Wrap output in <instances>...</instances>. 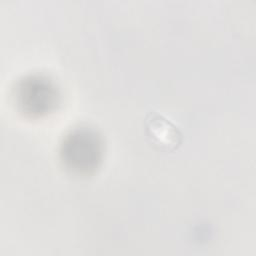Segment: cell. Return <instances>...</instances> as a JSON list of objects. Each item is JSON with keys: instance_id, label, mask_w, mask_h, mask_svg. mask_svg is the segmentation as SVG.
Instances as JSON below:
<instances>
[{"instance_id": "obj_1", "label": "cell", "mask_w": 256, "mask_h": 256, "mask_svg": "<svg viewBox=\"0 0 256 256\" xmlns=\"http://www.w3.org/2000/svg\"><path fill=\"white\" fill-rule=\"evenodd\" d=\"M103 156V139L89 126L81 125L70 129L60 142V161L67 171L75 175L87 176L96 172Z\"/></svg>"}, {"instance_id": "obj_2", "label": "cell", "mask_w": 256, "mask_h": 256, "mask_svg": "<svg viewBox=\"0 0 256 256\" xmlns=\"http://www.w3.org/2000/svg\"><path fill=\"white\" fill-rule=\"evenodd\" d=\"M14 104L23 116L40 119L53 113L60 103L56 83L47 75L32 73L21 77L13 89Z\"/></svg>"}, {"instance_id": "obj_3", "label": "cell", "mask_w": 256, "mask_h": 256, "mask_svg": "<svg viewBox=\"0 0 256 256\" xmlns=\"http://www.w3.org/2000/svg\"><path fill=\"white\" fill-rule=\"evenodd\" d=\"M147 130L152 140L162 147L175 148L180 143L178 129L161 115L151 114V118L147 119Z\"/></svg>"}]
</instances>
